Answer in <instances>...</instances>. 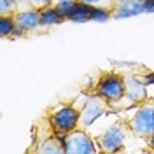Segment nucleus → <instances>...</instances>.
Instances as JSON below:
<instances>
[{"label": "nucleus", "instance_id": "obj_1", "mask_svg": "<svg viewBox=\"0 0 154 154\" xmlns=\"http://www.w3.org/2000/svg\"><path fill=\"white\" fill-rule=\"evenodd\" d=\"M130 131L140 138L154 135V102H142L128 121Z\"/></svg>", "mask_w": 154, "mask_h": 154}, {"label": "nucleus", "instance_id": "obj_2", "mask_svg": "<svg viewBox=\"0 0 154 154\" xmlns=\"http://www.w3.org/2000/svg\"><path fill=\"white\" fill-rule=\"evenodd\" d=\"M79 117H81V109H77L75 105H61L49 116V123L54 133L65 137L67 133L79 128Z\"/></svg>", "mask_w": 154, "mask_h": 154}, {"label": "nucleus", "instance_id": "obj_3", "mask_svg": "<svg viewBox=\"0 0 154 154\" xmlns=\"http://www.w3.org/2000/svg\"><path fill=\"white\" fill-rule=\"evenodd\" d=\"M95 93L103 96L110 103H117L126 95L125 77L117 74H103L95 86Z\"/></svg>", "mask_w": 154, "mask_h": 154}, {"label": "nucleus", "instance_id": "obj_4", "mask_svg": "<svg viewBox=\"0 0 154 154\" xmlns=\"http://www.w3.org/2000/svg\"><path fill=\"white\" fill-rule=\"evenodd\" d=\"M128 130L130 126L128 123H116V125L109 126L103 133L98 137V144L103 152H117L123 149L128 137Z\"/></svg>", "mask_w": 154, "mask_h": 154}, {"label": "nucleus", "instance_id": "obj_5", "mask_svg": "<svg viewBox=\"0 0 154 154\" xmlns=\"http://www.w3.org/2000/svg\"><path fill=\"white\" fill-rule=\"evenodd\" d=\"M63 145H65V154H95L102 149H98L93 142V138L82 131V130H74L63 137Z\"/></svg>", "mask_w": 154, "mask_h": 154}, {"label": "nucleus", "instance_id": "obj_6", "mask_svg": "<svg viewBox=\"0 0 154 154\" xmlns=\"http://www.w3.org/2000/svg\"><path fill=\"white\" fill-rule=\"evenodd\" d=\"M110 109V102L105 100L103 96L93 93L91 96H88V102L81 109V117H79V128H88L89 125H93L100 116L107 114V110Z\"/></svg>", "mask_w": 154, "mask_h": 154}, {"label": "nucleus", "instance_id": "obj_7", "mask_svg": "<svg viewBox=\"0 0 154 154\" xmlns=\"http://www.w3.org/2000/svg\"><path fill=\"white\" fill-rule=\"evenodd\" d=\"M145 12V2L144 0H117L112 7L110 14L112 18H130L138 16Z\"/></svg>", "mask_w": 154, "mask_h": 154}, {"label": "nucleus", "instance_id": "obj_8", "mask_svg": "<svg viewBox=\"0 0 154 154\" xmlns=\"http://www.w3.org/2000/svg\"><path fill=\"white\" fill-rule=\"evenodd\" d=\"M125 77V86H126V98L130 100V103H142L147 98L145 84L133 74H126Z\"/></svg>", "mask_w": 154, "mask_h": 154}, {"label": "nucleus", "instance_id": "obj_9", "mask_svg": "<svg viewBox=\"0 0 154 154\" xmlns=\"http://www.w3.org/2000/svg\"><path fill=\"white\" fill-rule=\"evenodd\" d=\"M14 21L25 33L32 30H38L40 25V11L38 9H26V11H18L14 14Z\"/></svg>", "mask_w": 154, "mask_h": 154}, {"label": "nucleus", "instance_id": "obj_10", "mask_svg": "<svg viewBox=\"0 0 154 154\" xmlns=\"http://www.w3.org/2000/svg\"><path fill=\"white\" fill-rule=\"evenodd\" d=\"M65 19L67 18L58 11L56 5H49V7L40 9V25H42V28H49V26L60 25V23H63Z\"/></svg>", "mask_w": 154, "mask_h": 154}, {"label": "nucleus", "instance_id": "obj_11", "mask_svg": "<svg viewBox=\"0 0 154 154\" xmlns=\"http://www.w3.org/2000/svg\"><path fill=\"white\" fill-rule=\"evenodd\" d=\"M91 11H93V7H89V5L82 4V2H75L74 7H72L70 16L67 19L74 21V23H86V21L91 19Z\"/></svg>", "mask_w": 154, "mask_h": 154}, {"label": "nucleus", "instance_id": "obj_12", "mask_svg": "<svg viewBox=\"0 0 154 154\" xmlns=\"http://www.w3.org/2000/svg\"><path fill=\"white\" fill-rule=\"evenodd\" d=\"M38 152H48V154H53V152H58V154H63L65 152V145H63V138L60 140L58 135L54 133V137L51 135L49 138H46L42 144L37 147Z\"/></svg>", "mask_w": 154, "mask_h": 154}, {"label": "nucleus", "instance_id": "obj_13", "mask_svg": "<svg viewBox=\"0 0 154 154\" xmlns=\"http://www.w3.org/2000/svg\"><path fill=\"white\" fill-rule=\"evenodd\" d=\"M16 28H18V25L14 21V16H0V35L4 38L12 37Z\"/></svg>", "mask_w": 154, "mask_h": 154}, {"label": "nucleus", "instance_id": "obj_14", "mask_svg": "<svg viewBox=\"0 0 154 154\" xmlns=\"http://www.w3.org/2000/svg\"><path fill=\"white\" fill-rule=\"evenodd\" d=\"M53 5V0H19V11L26 9H44Z\"/></svg>", "mask_w": 154, "mask_h": 154}, {"label": "nucleus", "instance_id": "obj_15", "mask_svg": "<svg viewBox=\"0 0 154 154\" xmlns=\"http://www.w3.org/2000/svg\"><path fill=\"white\" fill-rule=\"evenodd\" d=\"M109 18H112L110 9H105V7H93V11H91V19H93V21H107Z\"/></svg>", "mask_w": 154, "mask_h": 154}, {"label": "nucleus", "instance_id": "obj_16", "mask_svg": "<svg viewBox=\"0 0 154 154\" xmlns=\"http://www.w3.org/2000/svg\"><path fill=\"white\" fill-rule=\"evenodd\" d=\"M79 2H82V4H86L89 7H105V9H110L116 5V2L117 0H79Z\"/></svg>", "mask_w": 154, "mask_h": 154}, {"label": "nucleus", "instance_id": "obj_17", "mask_svg": "<svg viewBox=\"0 0 154 154\" xmlns=\"http://www.w3.org/2000/svg\"><path fill=\"white\" fill-rule=\"evenodd\" d=\"M58 11L65 16V18H68L70 16V12H72V7H74V4H58L56 5Z\"/></svg>", "mask_w": 154, "mask_h": 154}, {"label": "nucleus", "instance_id": "obj_18", "mask_svg": "<svg viewBox=\"0 0 154 154\" xmlns=\"http://www.w3.org/2000/svg\"><path fill=\"white\" fill-rule=\"evenodd\" d=\"M145 2V12H154V0H144Z\"/></svg>", "mask_w": 154, "mask_h": 154}, {"label": "nucleus", "instance_id": "obj_19", "mask_svg": "<svg viewBox=\"0 0 154 154\" xmlns=\"http://www.w3.org/2000/svg\"><path fill=\"white\" fill-rule=\"evenodd\" d=\"M79 0H53V5H58V4H75Z\"/></svg>", "mask_w": 154, "mask_h": 154}, {"label": "nucleus", "instance_id": "obj_20", "mask_svg": "<svg viewBox=\"0 0 154 154\" xmlns=\"http://www.w3.org/2000/svg\"><path fill=\"white\" fill-rule=\"evenodd\" d=\"M149 144H151V147L154 149V135H151V137H149Z\"/></svg>", "mask_w": 154, "mask_h": 154}]
</instances>
